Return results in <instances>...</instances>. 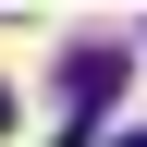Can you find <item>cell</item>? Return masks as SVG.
Returning a JSON list of instances; mask_svg holds the SVG:
<instances>
[{
	"label": "cell",
	"instance_id": "1",
	"mask_svg": "<svg viewBox=\"0 0 147 147\" xmlns=\"http://www.w3.org/2000/svg\"><path fill=\"white\" fill-rule=\"evenodd\" d=\"M110 147H147V123H135V135H110Z\"/></svg>",
	"mask_w": 147,
	"mask_h": 147
},
{
	"label": "cell",
	"instance_id": "2",
	"mask_svg": "<svg viewBox=\"0 0 147 147\" xmlns=\"http://www.w3.org/2000/svg\"><path fill=\"white\" fill-rule=\"evenodd\" d=\"M0 123H12V98H0Z\"/></svg>",
	"mask_w": 147,
	"mask_h": 147
}]
</instances>
